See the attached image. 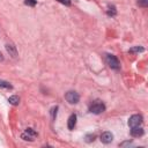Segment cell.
I'll return each mask as SVG.
<instances>
[{
    "instance_id": "cell-13",
    "label": "cell",
    "mask_w": 148,
    "mask_h": 148,
    "mask_svg": "<svg viewBox=\"0 0 148 148\" xmlns=\"http://www.w3.org/2000/svg\"><path fill=\"white\" fill-rule=\"evenodd\" d=\"M21 138H22L24 141H34V136L29 135L27 132H25V133H23V134H21Z\"/></svg>"
},
{
    "instance_id": "cell-17",
    "label": "cell",
    "mask_w": 148,
    "mask_h": 148,
    "mask_svg": "<svg viewBox=\"0 0 148 148\" xmlns=\"http://www.w3.org/2000/svg\"><path fill=\"white\" fill-rule=\"evenodd\" d=\"M57 110H58V106H54V108H52V109H51L52 119H54V118H56V116H57Z\"/></svg>"
},
{
    "instance_id": "cell-15",
    "label": "cell",
    "mask_w": 148,
    "mask_h": 148,
    "mask_svg": "<svg viewBox=\"0 0 148 148\" xmlns=\"http://www.w3.org/2000/svg\"><path fill=\"white\" fill-rule=\"evenodd\" d=\"M140 7H147L148 6V0H138L136 2Z\"/></svg>"
},
{
    "instance_id": "cell-1",
    "label": "cell",
    "mask_w": 148,
    "mask_h": 148,
    "mask_svg": "<svg viewBox=\"0 0 148 148\" xmlns=\"http://www.w3.org/2000/svg\"><path fill=\"white\" fill-rule=\"evenodd\" d=\"M89 111H90L91 113L99 114V113H102V112H104V111H105V105H104L101 101H96V102H94V103L90 105Z\"/></svg>"
},
{
    "instance_id": "cell-14",
    "label": "cell",
    "mask_w": 148,
    "mask_h": 148,
    "mask_svg": "<svg viewBox=\"0 0 148 148\" xmlns=\"http://www.w3.org/2000/svg\"><path fill=\"white\" fill-rule=\"evenodd\" d=\"M25 132H27L29 135L34 136V138H35V136H37V132H36V131H34V130H32V128H30V127H29V128H27V130H25Z\"/></svg>"
},
{
    "instance_id": "cell-4",
    "label": "cell",
    "mask_w": 148,
    "mask_h": 148,
    "mask_svg": "<svg viewBox=\"0 0 148 148\" xmlns=\"http://www.w3.org/2000/svg\"><path fill=\"white\" fill-rule=\"evenodd\" d=\"M65 98H66V101H67L68 103H71V104H76V103L79 102V99H80V96H79V94H77L76 91L71 90V91H67V92H66Z\"/></svg>"
},
{
    "instance_id": "cell-16",
    "label": "cell",
    "mask_w": 148,
    "mask_h": 148,
    "mask_svg": "<svg viewBox=\"0 0 148 148\" xmlns=\"http://www.w3.org/2000/svg\"><path fill=\"white\" fill-rule=\"evenodd\" d=\"M95 140V135L94 134H88L87 136H86V141L87 142H92Z\"/></svg>"
},
{
    "instance_id": "cell-18",
    "label": "cell",
    "mask_w": 148,
    "mask_h": 148,
    "mask_svg": "<svg viewBox=\"0 0 148 148\" xmlns=\"http://www.w3.org/2000/svg\"><path fill=\"white\" fill-rule=\"evenodd\" d=\"M24 3L28 5V6H35L36 5V0H25Z\"/></svg>"
},
{
    "instance_id": "cell-6",
    "label": "cell",
    "mask_w": 148,
    "mask_h": 148,
    "mask_svg": "<svg viewBox=\"0 0 148 148\" xmlns=\"http://www.w3.org/2000/svg\"><path fill=\"white\" fill-rule=\"evenodd\" d=\"M76 114L75 113H73V114H71L69 116V118H68V123H67V126H68V130H74V127H75V125H76Z\"/></svg>"
},
{
    "instance_id": "cell-9",
    "label": "cell",
    "mask_w": 148,
    "mask_h": 148,
    "mask_svg": "<svg viewBox=\"0 0 148 148\" xmlns=\"http://www.w3.org/2000/svg\"><path fill=\"white\" fill-rule=\"evenodd\" d=\"M8 102H9L12 105H18V103H20V98H18V96L13 95V96H10V97L8 98Z\"/></svg>"
},
{
    "instance_id": "cell-10",
    "label": "cell",
    "mask_w": 148,
    "mask_h": 148,
    "mask_svg": "<svg viewBox=\"0 0 148 148\" xmlns=\"http://www.w3.org/2000/svg\"><path fill=\"white\" fill-rule=\"evenodd\" d=\"M0 88H5V89H13V86H12L9 82L5 81V80H0Z\"/></svg>"
},
{
    "instance_id": "cell-3",
    "label": "cell",
    "mask_w": 148,
    "mask_h": 148,
    "mask_svg": "<svg viewBox=\"0 0 148 148\" xmlns=\"http://www.w3.org/2000/svg\"><path fill=\"white\" fill-rule=\"evenodd\" d=\"M142 125V116L141 114H133L128 119V126L132 127H138Z\"/></svg>"
},
{
    "instance_id": "cell-12",
    "label": "cell",
    "mask_w": 148,
    "mask_h": 148,
    "mask_svg": "<svg viewBox=\"0 0 148 148\" xmlns=\"http://www.w3.org/2000/svg\"><path fill=\"white\" fill-rule=\"evenodd\" d=\"M145 49L142 47V46H134V47H132V49H130L128 50V52L130 53H134V52H142Z\"/></svg>"
},
{
    "instance_id": "cell-2",
    "label": "cell",
    "mask_w": 148,
    "mask_h": 148,
    "mask_svg": "<svg viewBox=\"0 0 148 148\" xmlns=\"http://www.w3.org/2000/svg\"><path fill=\"white\" fill-rule=\"evenodd\" d=\"M105 60H106L108 65H109L112 69H119V68H120L119 60L117 59V57H116V56H113V54H106Z\"/></svg>"
},
{
    "instance_id": "cell-20",
    "label": "cell",
    "mask_w": 148,
    "mask_h": 148,
    "mask_svg": "<svg viewBox=\"0 0 148 148\" xmlns=\"http://www.w3.org/2000/svg\"><path fill=\"white\" fill-rule=\"evenodd\" d=\"M3 60V56L1 54V52H0V61H2Z\"/></svg>"
},
{
    "instance_id": "cell-8",
    "label": "cell",
    "mask_w": 148,
    "mask_h": 148,
    "mask_svg": "<svg viewBox=\"0 0 148 148\" xmlns=\"http://www.w3.org/2000/svg\"><path fill=\"white\" fill-rule=\"evenodd\" d=\"M131 134L133 136H141L143 134V130L141 126H138V127H132L131 128Z\"/></svg>"
},
{
    "instance_id": "cell-11",
    "label": "cell",
    "mask_w": 148,
    "mask_h": 148,
    "mask_svg": "<svg viewBox=\"0 0 148 148\" xmlns=\"http://www.w3.org/2000/svg\"><path fill=\"white\" fill-rule=\"evenodd\" d=\"M116 14H117L116 7H114V6H109V9H108V15H110V16H114Z\"/></svg>"
},
{
    "instance_id": "cell-7",
    "label": "cell",
    "mask_w": 148,
    "mask_h": 148,
    "mask_svg": "<svg viewBox=\"0 0 148 148\" xmlns=\"http://www.w3.org/2000/svg\"><path fill=\"white\" fill-rule=\"evenodd\" d=\"M6 50H7V52L9 53V56H12L13 58H16V57H17L16 47H15L13 44H6Z\"/></svg>"
},
{
    "instance_id": "cell-19",
    "label": "cell",
    "mask_w": 148,
    "mask_h": 148,
    "mask_svg": "<svg viewBox=\"0 0 148 148\" xmlns=\"http://www.w3.org/2000/svg\"><path fill=\"white\" fill-rule=\"evenodd\" d=\"M59 2H61V3H64V5H66V6H69L71 5V0H58Z\"/></svg>"
},
{
    "instance_id": "cell-5",
    "label": "cell",
    "mask_w": 148,
    "mask_h": 148,
    "mask_svg": "<svg viewBox=\"0 0 148 148\" xmlns=\"http://www.w3.org/2000/svg\"><path fill=\"white\" fill-rule=\"evenodd\" d=\"M112 140H113V134L111 132L106 131V132H103L101 134V141L103 143H110V142H112Z\"/></svg>"
}]
</instances>
